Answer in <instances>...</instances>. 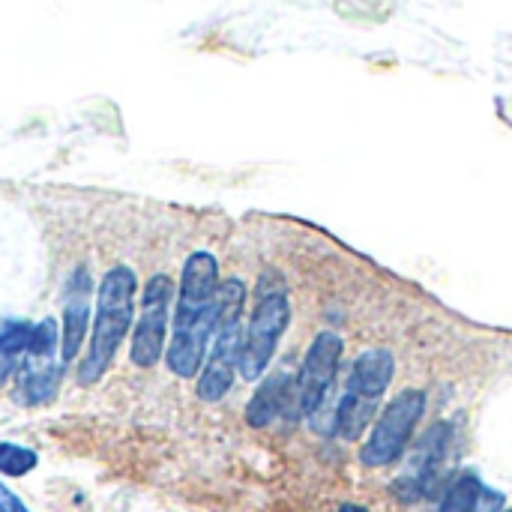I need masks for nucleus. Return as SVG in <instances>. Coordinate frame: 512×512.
Returning <instances> with one entry per match:
<instances>
[{
    "label": "nucleus",
    "instance_id": "f3484780",
    "mask_svg": "<svg viewBox=\"0 0 512 512\" xmlns=\"http://www.w3.org/2000/svg\"><path fill=\"white\" fill-rule=\"evenodd\" d=\"M60 342V333H57V324L51 318L33 324V336H30V348H27V363H42V360H51L54 348Z\"/></svg>",
    "mask_w": 512,
    "mask_h": 512
},
{
    "label": "nucleus",
    "instance_id": "423d86ee",
    "mask_svg": "<svg viewBox=\"0 0 512 512\" xmlns=\"http://www.w3.org/2000/svg\"><path fill=\"white\" fill-rule=\"evenodd\" d=\"M345 354V342L339 333L333 330H321L312 345L306 348L300 375L294 381V408L297 417H318V411L324 408L336 375H339V363Z\"/></svg>",
    "mask_w": 512,
    "mask_h": 512
},
{
    "label": "nucleus",
    "instance_id": "aec40b11",
    "mask_svg": "<svg viewBox=\"0 0 512 512\" xmlns=\"http://www.w3.org/2000/svg\"><path fill=\"white\" fill-rule=\"evenodd\" d=\"M510 512H512V510H510Z\"/></svg>",
    "mask_w": 512,
    "mask_h": 512
},
{
    "label": "nucleus",
    "instance_id": "a211bd4d",
    "mask_svg": "<svg viewBox=\"0 0 512 512\" xmlns=\"http://www.w3.org/2000/svg\"><path fill=\"white\" fill-rule=\"evenodd\" d=\"M0 512H30L27 510V504L0 480Z\"/></svg>",
    "mask_w": 512,
    "mask_h": 512
},
{
    "label": "nucleus",
    "instance_id": "2eb2a0df",
    "mask_svg": "<svg viewBox=\"0 0 512 512\" xmlns=\"http://www.w3.org/2000/svg\"><path fill=\"white\" fill-rule=\"evenodd\" d=\"M39 456L30 447L12 444V441H0V474L3 477H27L30 471H36Z\"/></svg>",
    "mask_w": 512,
    "mask_h": 512
},
{
    "label": "nucleus",
    "instance_id": "9d476101",
    "mask_svg": "<svg viewBox=\"0 0 512 512\" xmlns=\"http://www.w3.org/2000/svg\"><path fill=\"white\" fill-rule=\"evenodd\" d=\"M219 261L210 252H192L183 264L177 312H198L216 303L219 297Z\"/></svg>",
    "mask_w": 512,
    "mask_h": 512
},
{
    "label": "nucleus",
    "instance_id": "7ed1b4c3",
    "mask_svg": "<svg viewBox=\"0 0 512 512\" xmlns=\"http://www.w3.org/2000/svg\"><path fill=\"white\" fill-rule=\"evenodd\" d=\"M393 375H396V357L387 348H369L354 360L345 393L333 414V432L342 441L363 438V432L375 420V414L393 384Z\"/></svg>",
    "mask_w": 512,
    "mask_h": 512
},
{
    "label": "nucleus",
    "instance_id": "6ab92c4d",
    "mask_svg": "<svg viewBox=\"0 0 512 512\" xmlns=\"http://www.w3.org/2000/svg\"><path fill=\"white\" fill-rule=\"evenodd\" d=\"M339 512H369V510H366V507H360V504H342Z\"/></svg>",
    "mask_w": 512,
    "mask_h": 512
},
{
    "label": "nucleus",
    "instance_id": "dca6fc26",
    "mask_svg": "<svg viewBox=\"0 0 512 512\" xmlns=\"http://www.w3.org/2000/svg\"><path fill=\"white\" fill-rule=\"evenodd\" d=\"M30 336H33V324L27 321H9L0 333V360L12 363L15 357L27 354L30 348Z\"/></svg>",
    "mask_w": 512,
    "mask_h": 512
},
{
    "label": "nucleus",
    "instance_id": "f257e3e1",
    "mask_svg": "<svg viewBox=\"0 0 512 512\" xmlns=\"http://www.w3.org/2000/svg\"><path fill=\"white\" fill-rule=\"evenodd\" d=\"M135 291H138V279H135V270L126 264H117L102 276L99 294H96V318H93L90 348L78 366L81 387L96 384L108 372L120 342L126 339V333L132 327Z\"/></svg>",
    "mask_w": 512,
    "mask_h": 512
},
{
    "label": "nucleus",
    "instance_id": "9b49d317",
    "mask_svg": "<svg viewBox=\"0 0 512 512\" xmlns=\"http://www.w3.org/2000/svg\"><path fill=\"white\" fill-rule=\"evenodd\" d=\"M504 507L507 498L498 489L486 486L474 471H465L444 486L438 512H504Z\"/></svg>",
    "mask_w": 512,
    "mask_h": 512
},
{
    "label": "nucleus",
    "instance_id": "f8f14e48",
    "mask_svg": "<svg viewBox=\"0 0 512 512\" xmlns=\"http://www.w3.org/2000/svg\"><path fill=\"white\" fill-rule=\"evenodd\" d=\"M291 378L285 372H276L270 378L261 381V387L255 390V396L249 399L246 405V423L252 429H267L273 420H279V414L288 408V402L294 399L291 396Z\"/></svg>",
    "mask_w": 512,
    "mask_h": 512
},
{
    "label": "nucleus",
    "instance_id": "4468645a",
    "mask_svg": "<svg viewBox=\"0 0 512 512\" xmlns=\"http://www.w3.org/2000/svg\"><path fill=\"white\" fill-rule=\"evenodd\" d=\"M57 384H60V366H54L51 360L27 363L24 366L21 390H24V402L27 405H45V402H51L54 393H57Z\"/></svg>",
    "mask_w": 512,
    "mask_h": 512
},
{
    "label": "nucleus",
    "instance_id": "20e7f679",
    "mask_svg": "<svg viewBox=\"0 0 512 512\" xmlns=\"http://www.w3.org/2000/svg\"><path fill=\"white\" fill-rule=\"evenodd\" d=\"M291 324V303L285 288H264L258 285V303L249 318V327L243 330V348H240V378L255 384L270 369L279 342Z\"/></svg>",
    "mask_w": 512,
    "mask_h": 512
},
{
    "label": "nucleus",
    "instance_id": "39448f33",
    "mask_svg": "<svg viewBox=\"0 0 512 512\" xmlns=\"http://www.w3.org/2000/svg\"><path fill=\"white\" fill-rule=\"evenodd\" d=\"M426 414L423 390H402L375 420L366 444L360 447V462L366 468H387L399 462Z\"/></svg>",
    "mask_w": 512,
    "mask_h": 512
},
{
    "label": "nucleus",
    "instance_id": "f03ea898",
    "mask_svg": "<svg viewBox=\"0 0 512 512\" xmlns=\"http://www.w3.org/2000/svg\"><path fill=\"white\" fill-rule=\"evenodd\" d=\"M243 309H246V285L240 279H225L219 285L216 333L195 387L201 402H222L234 387L240 348H243Z\"/></svg>",
    "mask_w": 512,
    "mask_h": 512
},
{
    "label": "nucleus",
    "instance_id": "1a4fd4ad",
    "mask_svg": "<svg viewBox=\"0 0 512 512\" xmlns=\"http://www.w3.org/2000/svg\"><path fill=\"white\" fill-rule=\"evenodd\" d=\"M216 318H219V300L201 312H177L174 315V336L165 351V363L177 378H183V381L198 378V372L207 360L213 333H216Z\"/></svg>",
    "mask_w": 512,
    "mask_h": 512
},
{
    "label": "nucleus",
    "instance_id": "0eeeda50",
    "mask_svg": "<svg viewBox=\"0 0 512 512\" xmlns=\"http://www.w3.org/2000/svg\"><path fill=\"white\" fill-rule=\"evenodd\" d=\"M174 282L165 273H156L147 279L141 294V318L132 333L129 360L141 369H150L165 354V336H168V312H171Z\"/></svg>",
    "mask_w": 512,
    "mask_h": 512
},
{
    "label": "nucleus",
    "instance_id": "6e6552de",
    "mask_svg": "<svg viewBox=\"0 0 512 512\" xmlns=\"http://www.w3.org/2000/svg\"><path fill=\"white\" fill-rule=\"evenodd\" d=\"M450 450V426L435 423L414 447L405 471L393 483V492L405 504H417L423 498H435L441 486V465Z\"/></svg>",
    "mask_w": 512,
    "mask_h": 512
},
{
    "label": "nucleus",
    "instance_id": "ddd939ff",
    "mask_svg": "<svg viewBox=\"0 0 512 512\" xmlns=\"http://www.w3.org/2000/svg\"><path fill=\"white\" fill-rule=\"evenodd\" d=\"M69 291H75L78 297L69 300V306L63 312V333H60V360H63V366L78 357L81 342L87 336V324H90V306H87L90 282H84L81 288H69Z\"/></svg>",
    "mask_w": 512,
    "mask_h": 512
}]
</instances>
